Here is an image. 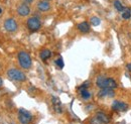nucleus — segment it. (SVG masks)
Returning <instances> with one entry per match:
<instances>
[{
  "mask_svg": "<svg viewBox=\"0 0 131 124\" xmlns=\"http://www.w3.org/2000/svg\"><path fill=\"white\" fill-rule=\"evenodd\" d=\"M17 59H18V63L20 65V67L24 70H28L31 68V65H32V60L30 58V55L26 51H19L18 55H17Z\"/></svg>",
  "mask_w": 131,
  "mask_h": 124,
  "instance_id": "nucleus-1",
  "label": "nucleus"
},
{
  "mask_svg": "<svg viewBox=\"0 0 131 124\" xmlns=\"http://www.w3.org/2000/svg\"><path fill=\"white\" fill-rule=\"evenodd\" d=\"M96 85L100 89L103 88H110V89H115L117 87V83L115 82L114 79L112 78H106L103 76H100L96 80Z\"/></svg>",
  "mask_w": 131,
  "mask_h": 124,
  "instance_id": "nucleus-2",
  "label": "nucleus"
},
{
  "mask_svg": "<svg viewBox=\"0 0 131 124\" xmlns=\"http://www.w3.org/2000/svg\"><path fill=\"white\" fill-rule=\"evenodd\" d=\"M6 74H7V77L9 78L10 80H12V81H15V82H25L26 81L25 74L22 71L15 69V68L9 69Z\"/></svg>",
  "mask_w": 131,
  "mask_h": 124,
  "instance_id": "nucleus-3",
  "label": "nucleus"
},
{
  "mask_svg": "<svg viewBox=\"0 0 131 124\" xmlns=\"http://www.w3.org/2000/svg\"><path fill=\"white\" fill-rule=\"evenodd\" d=\"M32 115L29 111L21 108L18 110V120L20 124H30L32 122Z\"/></svg>",
  "mask_w": 131,
  "mask_h": 124,
  "instance_id": "nucleus-4",
  "label": "nucleus"
},
{
  "mask_svg": "<svg viewBox=\"0 0 131 124\" xmlns=\"http://www.w3.org/2000/svg\"><path fill=\"white\" fill-rule=\"evenodd\" d=\"M26 26L31 32L37 31L41 27V21L38 17H30L26 21Z\"/></svg>",
  "mask_w": 131,
  "mask_h": 124,
  "instance_id": "nucleus-5",
  "label": "nucleus"
},
{
  "mask_svg": "<svg viewBox=\"0 0 131 124\" xmlns=\"http://www.w3.org/2000/svg\"><path fill=\"white\" fill-rule=\"evenodd\" d=\"M109 121H110L109 117H108L104 112L99 111V112H97V114L91 119L90 123L91 124H107V123H109Z\"/></svg>",
  "mask_w": 131,
  "mask_h": 124,
  "instance_id": "nucleus-6",
  "label": "nucleus"
},
{
  "mask_svg": "<svg viewBox=\"0 0 131 124\" xmlns=\"http://www.w3.org/2000/svg\"><path fill=\"white\" fill-rule=\"evenodd\" d=\"M4 28L8 32H14L18 28V24H17L16 20L14 18H7L4 21Z\"/></svg>",
  "mask_w": 131,
  "mask_h": 124,
  "instance_id": "nucleus-7",
  "label": "nucleus"
},
{
  "mask_svg": "<svg viewBox=\"0 0 131 124\" xmlns=\"http://www.w3.org/2000/svg\"><path fill=\"white\" fill-rule=\"evenodd\" d=\"M51 103H52V107H53V110L56 111V113L58 114H61L63 112V106H62V102L60 100L59 97L57 96H53L51 98Z\"/></svg>",
  "mask_w": 131,
  "mask_h": 124,
  "instance_id": "nucleus-8",
  "label": "nucleus"
},
{
  "mask_svg": "<svg viewBox=\"0 0 131 124\" xmlns=\"http://www.w3.org/2000/svg\"><path fill=\"white\" fill-rule=\"evenodd\" d=\"M114 89H110V88H103L98 93L99 98H110V97H114Z\"/></svg>",
  "mask_w": 131,
  "mask_h": 124,
  "instance_id": "nucleus-9",
  "label": "nucleus"
},
{
  "mask_svg": "<svg viewBox=\"0 0 131 124\" xmlns=\"http://www.w3.org/2000/svg\"><path fill=\"white\" fill-rule=\"evenodd\" d=\"M17 13L20 16H27L30 13V8L26 3H22L17 7Z\"/></svg>",
  "mask_w": 131,
  "mask_h": 124,
  "instance_id": "nucleus-10",
  "label": "nucleus"
},
{
  "mask_svg": "<svg viewBox=\"0 0 131 124\" xmlns=\"http://www.w3.org/2000/svg\"><path fill=\"white\" fill-rule=\"evenodd\" d=\"M128 108V105L121 101H114L112 104V109L114 111H126Z\"/></svg>",
  "mask_w": 131,
  "mask_h": 124,
  "instance_id": "nucleus-11",
  "label": "nucleus"
},
{
  "mask_svg": "<svg viewBox=\"0 0 131 124\" xmlns=\"http://www.w3.org/2000/svg\"><path fill=\"white\" fill-rule=\"evenodd\" d=\"M37 9L41 12H47L50 10V4H49V1H45V0H41L37 3Z\"/></svg>",
  "mask_w": 131,
  "mask_h": 124,
  "instance_id": "nucleus-12",
  "label": "nucleus"
},
{
  "mask_svg": "<svg viewBox=\"0 0 131 124\" xmlns=\"http://www.w3.org/2000/svg\"><path fill=\"white\" fill-rule=\"evenodd\" d=\"M77 28L82 33H88L90 31V24L87 21H83L77 25Z\"/></svg>",
  "mask_w": 131,
  "mask_h": 124,
  "instance_id": "nucleus-13",
  "label": "nucleus"
},
{
  "mask_svg": "<svg viewBox=\"0 0 131 124\" xmlns=\"http://www.w3.org/2000/svg\"><path fill=\"white\" fill-rule=\"evenodd\" d=\"M50 57H51V51H50L49 49H48V48H45V49H42V50L39 53V58H40V60L43 61V62H47Z\"/></svg>",
  "mask_w": 131,
  "mask_h": 124,
  "instance_id": "nucleus-14",
  "label": "nucleus"
},
{
  "mask_svg": "<svg viewBox=\"0 0 131 124\" xmlns=\"http://www.w3.org/2000/svg\"><path fill=\"white\" fill-rule=\"evenodd\" d=\"M80 93H81V97H82L84 100H89L91 98V93L89 92L88 89H83V90H80Z\"/></svg>",
  "mask_w": 131,
  "mask_h": 124,
  "instance_id": "nucleus-15",
  "label": "nucleus"
},
{
  "mask_svg": "<svg viewBox=\"0 0 131 124\" xmlns=\"http://www.w3.org/2000/svg\"><path fill=\"white\" fill-rule=\"evenodd\" d=\"M114 7L116 8V10L119 11V12H123L124 9H125V7L122 5V3L119 0H115L114 1Z\"/></svg>",
  "mask_w": 131,
  "mask_h": 124,
  "instance_id": "nucleus-16",
  "label": "nucleus"
},
{
  "mask_svg": "<svg viewBox=\"0 0 131 124\" xmlns=\"http://www.w3.org/2000/svg\"><path fill=\"white\" fill-rule=\"evenodd\" d=\"M54 64H56V66H57L59 69H63V68L65 67V63H64V60H63V58H61V57L54 61Z\"/></svg>",
  "mask_w": 131,
  "mask_h": 124,
  "instance_id": "nucleus-17",
  "label": "nucleus"
},
{
  "mask_svg": "<svg viewBox=\"0 0 131 124\" xmlns=\"http://www.w3.org/2000/svg\"><path fill=\"white\" fill-rule=\"evenodd\" d=\"M122 17L124 19H129L131 17V9L130 8H125L124 11L122 12Z\"/></svg>",
  "mask_w": 131,
  "mask_h": 124,
  "instance_id": "nucleus-18",
  "label": "nucleus"
},
{
  "mask_svg": "<svg viewBox=\"0 0 131 124\" xmlns=\"http://www.w3.org/2000/svg\"><path fill=\"white\" fill-rule=\"evenodd\" d=\"M90 22H91L92 25H94V26H98L99 24L101 23V20H100V18H98L97 16H93V17L91 18Z\"/></svg>",
  "mask_w": 131,
  "mask_h": 124,
  "instance_id": "nucleus-19",
  "label": "nucleus"
},
{
  "mask_svg": "<svg viewBox=\"0 0 131 124\" xmlns=\"http://www.w3.org/2000/svg\"><path fill=\"white\" fill-rule=\"evenodd\" d=\"M127 70H128L129 72H131V63L130 64H127Z\"/></svg>",
  "mask_w": 131,
  "mask_h": 124,
  "instance_id": "nucleus-20",
  "label": "nucleus"
},
{
  "mask_svg": "<svg viewBox=\"0 0 131 124\" xmlns=\"http://www.w3.org/2000/svg\"><path fill=\"white\" fill-rule=\"evenodd\" d=\"M2 85H3V80H2V78L0 77V87H2Z\"/></svg>",
  "mask_w": 131,
  "mask_h": 124,
  "instance_id": "nucleus-21",
  "label": "nucleus"
},
{
  "mask_svg": "<svg viewBox=\"0 0 131 124\" xmlns=\"http://www.w3.org/2000/svg\"><path fill=\"white\" fill-rule=\"evenodd\" d=\"M25 1V3H32L33 0H24Z\"/></svg>",
  "mask_w": 131,
  "mask_h": 124,
  "instance_id": "nucleus-22",
  "label": "nucleus"
},
{
  "mask_svg": "<svg viewBox=\"0 0 131 124\" xmlns=\"http://www.w3.org/2000/svg\"><path fill=\"white\" fill-rule=\"evenodd\" d=\"M1 13H2V9L0 8V14H1Z\"/></svg>",
  "mask_w": 131,
  "mask_h": 124,
  "instance_id": "nucleus-23",
  "label": "nucleus"
},
{
  "mask_svg": "<svg viewBox=\"0 0 131 124\" xmlns=\"http://www.w3.org/2000/svg\"><path fill=\"white\" fill-rule=\"evenodd\" d=\"M45 1H50V0H45Z\"/></svg>",
  "mask_w": 131,
  "mask_h": 124,
  "instance_id": "nucleus-24",
  "label": "nucleus"
}]
</instances>
